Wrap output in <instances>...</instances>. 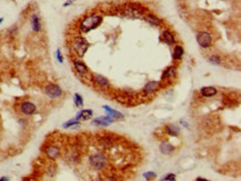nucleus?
I'll use <instances>...</instances> for the list:
<instances>
[{
    "mask_svg": "<svg viewBox=\"0 0 241 181\" xmlns=\"http://www.w3.org/2000/svg\"><path fill=\"white\" fill-rule=\"evenodd\" d=\"M2 21H3V18H0V24H1Z\"/></svg>",
    "mask_w": 241,
    "mask_h": 181,
    "instance_id": "nucleus-33",
    "label": "nucleus"
},
{
    "mask_svg": "<svg viewBox=\"0 0 241 181\" xmlns=\"http://www.w3.org/2000/svg\"><path fill=\"white\" fill-rule=\"evenodd\" d=\"M175 181L176 180V176L173 174V173H169V174H167L166 177H163V178H161V181Z\"/></svg>",
    "mask_w": 241,
    "mask_h": 181,
    "instance_id": "nucleus-27",
    "label": "nucleus"
},
{
    "mask_svg": "<svg viewBox=\"0 0 241 181\" xmlns=\"http://www.w3.org/2000/svg\"><path fill=\"white\" fill-rule=\"evenodd\" d=\"M80 122L78 121V120H76V119H72V120H70V121H68V122H66V124H62V127L65 128V129H67V128H70V127H74V126H77V124H79Z\"/></svg>",
    "mask_w": 241,
    "mask_h": 181,
    "instance_id": "nucleus-24",
    "label": "nucleus"
},
{
    "mask_svg": "<svg viewBox=\"0 0 241 181\" xmlns=\"http://www.w3.org/2000/svg\"><path fill=\"white\" fill-rule=\"evenodd\" d=\"M92 81L96 83L99 88H101V89H108L109 87H110L109 80L106 77L101 76V74H93L92 76Z\"/></svg>",
    "mask_w": 241,
    "mask_h": 181,
    "instance_id": "nucleus-7",
    "label": "nucleus"
},
{
    "mask_svg": "<svg viewBox=\"0 0 241 181\" xmlns=\"http://www.w3.org/2000/svg\"><path fill=\"white\" fill-rule=\"evenodd\" d=\"M89 162H90L92 168H95L97 170H101V169H105L107 167V165H108V159H107V157L105 156L103 153L96 152V153H93V155L90 156Z\"/></svg>",
    "mask_w": 241,
    "mask_h": 181,
    "instance_id": "nucleus-4",
    "label": "nucleus"
},
{
    "mask_svg": "<svg viewBox=\"0 0 241 181\" xmlns=\"http://www.w3.org/2000/svg\"><path fill=\"white\" fill-rule=\"evenodd\" d=\"M180 122H181V124H183V126H184V127H186V128H188V127H189V126H188V124H187V122H186V121H182V120H181V121H180Z\"/></svg>",
    "mask_w": 241,
    "mask_h": 181,
    "instance_id": "nucleus-30",
    "label": "nucleus"
},
{
    "mask_svg": "<svg viewBox=\"0 0 241 181\" xmlns=\"http://www.w3.org/2000/svg\"><path fill=\"white\" fill-rule=\"evenodd\" d=\"M183 52H184V50H183L182 47L177 45L175 47V49H173V56H172L173 60H180L183 56Z\"/></svg>",
    "mask_w": 241,
    "mask_h": 181,
    "instance_id": "nucleus-22",
    "label": "nucleus"
},
{
    "mask_svg": "<svg viewBox=\"0 0 241 181\" xmlns=\"http://www.w3.org/2000/svg\"><path fill=\"white\" fill-rule=\"evenodd\" d=\"M93 115V111L91 109H84V110H81L80 112H78V115H76V120L80 121V120H88L90 119Z\"/></svg>",
    "mask_w": 241,
    "mask_h": 181,
    "instance_id": "nucleus-17",
    "label": "nucleus"
},
{
    "mask_svg": "<svg viewBox=\"0 0 241 181\" xmlns=\"http://www.w3.org/2000/svg\"><path fill=\"white\" fill-rule=\"evenodd\" d=\"M144 20L152 26H157V27H160L162 25V20L157 17L156 15H152V14H146L144 15Z\"/></svg>",
    "mask_w": 241,
    "mask_h": 181,
    "instance_id": "nucleus-14",
    "label": "nucleus"
},
{
    "mask_svg": "<svg viewBox=\"0 0 241 181\" xmlns=\"http://www.w3.org/2000/svg\"><path fill=\"white\" fill-rule=\"evenodd\" d=\"M37 108L33 105L32 102H29V101H25L20 105V111L26 115H31L36 112Z\"/></svg>",
    "mask_w": 241,
    "mask_h": 181,
    "instance_id": "nucleus-11",
    "label": "nucleus"
},
{
    "mask_svg": "<svg viewBox=\"0 0 241 181\" xmlns=\"http://www.w3.org/2000/svg\"><path fill=\"white\" fill-rule=\"evenodd\" d=\"M165 130L169 136H172V137H178L180 133L179 127H177L176 124H167L165 127Z\"/></svg>",
    "mask_w": 241,
    "mask_h": 181,
    "instance_id": "nucleus-19",
    "label": "nucleus"
},
{
    "mask_svg": "<svg viewBox=\"0 0 241 181\" xmlns=\"http://www.w3.org/2000/svg\"><path fill=\"white\" fill-rule=\"evenodd\" d=\"M197 181H207V179H203V178H197Z\"/></svg>",
    "mask_w": 241,
    "mask_h": 181,
    "instance_id": "nucleus-32",
    "label": "nucleus"
},
{
    "mask_svg": "<svg viewBox=\"0 0 241 181\" xmlns=\"http://www.w3.org/2000/svg\"><path fill=\"white\" fill-rule=\"evenodd\" d=\"M56 56H57V59H58L59 62H60V63H62V62H63V58H62V55H61V52H60V49H57Z\"/></svg>",
    "mask_w": 241,
    "mask_h": 181,
    "instance_id": "nucleus-28",
    "label": "nucleus"
},
{
    "mask_svg": "<svg viewBox=\"0 0 241 181\" xmlns=\"http://www.w3.org/2000/svg\"><path fill=\"white\" fill-rule=\"evenodd\" d=\"M200 92H201L202 97H205V98H211V97L216 96L217 93H218V90H217L215 87H203L200 90Z\"/></svg>",
    "mask_w": 241,
    "mask_h": 181,
    "instance_id": "nucleus-18",
    "label": "nucleus"
},
{
    "mask_svg": "<svg viewBox=\"0 0 241 181\" xmlns=\"http://www.w3.org/2000/svg\"><path fill=\"white\" fill-rule=\"evenodd\" d=\"M45 151H46L47 157H48L49 159H52V160L57 159L59 157V155H60V150H59V148L58 147H55V146H50V147H48Z\"/></svg>",
    "mask_w": 241,
    "mask_h": 181,
    "instance_id": "nucleus-16",
    "label": "nucleus"
},
{
    "mask_svg": "<svg viewBox=\"0 0 241 181\" xmlns=\"http://www.w3.org/2000/svg\"><path fill=\"white\" fill-rule=\"evenodd\" d=\"M124 15L127 17H132V18H139L141 16H144L146 12L148 11V8L143 7L139 3H127L124 7Z\"/></svg>",
    "mask_w": 241,
    "mask_h": 181,
    "instance_id": "nucleus-2",
    "label": "nucleus"
},
{
    "mask_svg": "<svg viewBox=\"0 0 241 181\" xmlns=\"http://www.w3.org/2000/svg\"><path fill=\"white\" fill-rule=\"evenodd\" d=\"M9 178H7V177H3V178H0V181H8Z\"/></svg>",
    "mask_w": 241,
    "mask_h": 181,
    "instance_id": "nucleus-31",
    "label": "nucleus"
},
{
    "mask_svg": "<svg viewBox=\"0 0 241 181\" xmlns=\"http://www.w3.org/2000/svg\"><path fill=\"white\" fill-rule=\"evenodd\" d=\"M71 3H72V0H70V1H67V2H65V3H63V7H67V6L71 5Z\"/></svg>",
    "mask_w": 241,
    "mask_h": 181,
    "instance_id": "nucleus-29",
    "label": "nucleus"
},
{
    "mask_svg": "<svg viewBox=\"0 0 241 181\" xmlns=\"http://www.w3.org/2000/svg\"><path fill=\"white\" fill-rule=\"evenodd\" d=\"M176 74H177V68L173 67V66L168 67L166 70H165V72H163V74H162V77H161V80H162V81H169V82H172V81L175 80Z\"/></svg>",
    "mask_w": 241,
    "mask_h": 181,
    "instance_id": "nucleus-10",
    "label": "nucleus"
},
{
    "mask_svg": "<svg viewBox=\"0 0 241 181\" xmlns=\"http://www.w3.org/2000/svg\"><path fill=\"white\" fill-rule=\"evenodd\" d=\"M31 27L34 32H39L41 30V22L40 19L37 15H32L31 16Z\"/></svg>",
    "mask_w": 241,
    "mask_h": 181,
    "instance_id": "nucleus-21",
    "label": "nucleus"
},
{
    "mask_svg": "<svg viewBox=\"0 0 241 181\" xmlns=\"http://www.w3.org/2000/svg\"><path fill=\"white\" fill-rule=\"evenodd\" d=\"M143 177H144V179H147V180H151V179L156 178L157 174L155 172H152V171H148V172L143 173Z\"/></svg>",
    "mask_w": 241,
    "mask_h": 181,
    "instance_id": "nucleus-26",
    "label": "nucleus"
},
{
    "mask_svg": "<svg viewBox=\"0 0 241 181\" xmlns=\"http://www.w3.org/2000/svg\"><path fill=\"white\" fill-rule=\"evenodd\" d=\"M160 151L163 155H171L175 151V147L169 142H162L160 145Z\"/></svg>",
    "mask_w": 241,
    "mask_h": 181,
    "instance_id": "nucleus-20",
    "label": "nucleus"
},
{
    "mask_svg": "<svg viewBox=\"0 0 241 181\" xmlns=\"http://www.w3.org/2000/svg\"><path fill=\"white\" fill-rule=\"evenodd\" d=\"M103 109L107 111V115H109V117H111V118H113L116 121H119V120H122L125 117H124V115L121 113V112H119V111H117V110H115V109H111L110 107H108V106H103Z\"/></svg>",
    "mask_w": 241,
    "mask_h": 181,
    "instance_id": "nucleus-15",
    "label": "nucleus"
},
{
    "mask_svg": "<svg viewBox=\"0 0 241 181\" xmlns=\"http://www.w3.org/2000/svg\"><path fill=\"white\" fill-rule=\"evenodd\" d=\"M161 37H162V40H163V42L167 43V45H169V46H172L173 43H176L175 34L171 32L170 30H168V29H166V30H163V31H162Z\"/></svg>",
    "mask_w": 241,
    "mask_h": 181,
    "instance_id": "nucleus-13",
    "label": "nucleus"
},
{
    "mask_svg": "<svg viewBox=\"0 0 241 181\" xmlns=\"http://www.w3.org/2000/svg\"><path fill=\"white\" fill-rule=\"evenodd\" d=\"M160 82L159 81H149L147 82V84L143 87V92L147 93V95H150V93H153L157 90L160 89Z\"/></svg>",
    "mask_w": 241,
    "mask_h": 181,
    "instance_id": "nucleus-12",
    "label": "nucleus"
},
{
    "mask_svg": "<svg viewBox=\"0 0 241 181\" xmlns=\"http://www.w3.org/2000/svg\"><path fill=\"white\" fill-rule=\"evenodd\" d=\"M113 122H116V120L107 115H103V117H99V118L93 119L92 124L98 126V127H107V126L113 124Z\"/></svg>",
    "mask_w": 241,
    "mask_h": 181,
    "instance_id": "nucleus-9",
    "label": "nucleus"
},
{
    "mask_svg": "<svg viewBox=\"0 0 241 181\" xmlns=\"http://www.w3.org/2000/svg\"><path fill=\"white\" fill-rule=\"evenodd\" d=\"M89 42L83 37H76L72 41V50L78 57H83L87 50L89 49Z\"/></svg>",
    "mask_w": 241,
    "mask_h": 181,
    "instance_id": "nucleus-3",
    "label": "nucleus"
},
{
    "mask_svg": "<svg viewBox=\"0 0 241 181\" xmlns=\"http://www.w3.org/2000/svg\"><path fill=\"white\" fill-rule=\"evenodd\" d=\"M197 42L199 43L200 47L202 48H209L212 43V39H211V36L210 33L207 32V31H200V32L197 33Z\"/></svg>",
    "mask_w": 241,
    "mask_h": 181,
    "instance_id": "nucleus-6",
    "label": "nucleus"
},
{
    "mask_svg": "<svg viewBox=\"0 0 241 181\" xmlns=\"http://www.w3.org/2000/svg\"><path fill=\"white\" fill-rule=\"evenodd\" d=\"M209 61H210V63H213V65H220L221 63V59H220V57H218L217 55L211 56L209 58Z\"/></svg>",
    "mask_w": 241,
    "mask_h": 181,
    "instance_id": "nucleus-25",
    "label": "nucleus"
},
{
    "mask_svg": "<svg viewBox=\"0 0 241 181\" xmlns=\"http://www.w3.org/2000/svg\"><path fill=\"white\" fill-rule=\"evenodd\" d=\"M102 20H103V17L99 15H89L84 17L83 20L80 22V30L84 33L89 32L92 29H96L97 27H99Z\"/></svg>",
    "mask_w": 241,
    "mask_h": 181,
    "instance_id": "nucleus-1",
    "label": "nucleus"
},
{
    "mask_svg": "<svg viewBox=\"0 0 241 181\" xmlns=\"http://www.w3.org/2000/svg\"><path fill=\"white\" fill-rule=\"evenodd\" d=\"M74 67H75L77 74H79V76H81V77L87 76V74H89V68L81 60H78V59L74 60Z\"/></svg>",
    "mask_w": 241,
    "mask_h": 181,
    "instance_id": "nucleus-8",
    "label": "nucleus"
},
{
    "mask_svg": "<svg viewBox=\"0 0 241 181\" xmlns=\"http://www.w3.org/2000/svg\"><path fill=\"white\" fill-rule=\"evenodd\" d=\"M43 91H45V93H46L49 98H52V99L59 98V97L62 95L61 88L59 87L58 84H55V83H49V84H47V86L43 88Z\"/></svg>",
    "mask_w": 241,
    "mask_h": 181,
    "instance_id": "nucleus-5",
    "label": "nucleus"
},
{
    "mask_svg": "<svg viewBox=\"0 0 241 181\" xmlns=\"http://www.w3.org/2000/svg\"><path fill=\"white\" fill-rule=\"evenodd\" d=\"M74 100H75V103H76V106L77 107H82L83 106V99H82V97L79 95V93H76L75 95V97H74Z\"/></svg>",
    "mask_w": 241,
    "mask_h": 181,
    "instance_id": "nucleus-23",
    "label": "nucleus"
}]
</instances>
